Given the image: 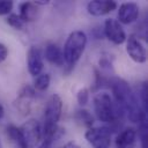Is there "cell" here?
<instances>
[{"label": "cell", "instance_id": "obj_17", "mask_svg": "<svg viewBox=\"0 0 148 148\" xmlns=\"http://www.w3.org/2000/svg\"><path fill=\"white\" fill-rule=\"evenodd\" d=\"M50 81H51L50 74H47V73H40L35 79L34 89L35 90H38V91H45L49 88V86H50Z\"/></svg>", "mask_w": 148, "mask_h": 148}, {"label": "cell", "instance_id": "obj_28", "mask_svg": "<svg viewBox=\"0 0 148 148\" xmlns=\"http://www.w3.org/2000/svg\"><path fill=\"white\" fill-rule=\"evenodd\" d=\"M3 113H5V110H3V106H2V104L0 103V119L3 117Z\"/></svg>", "mask_w": 148, "mask_h": 148}, {"label": "cell", "instance_id": "obj_15", "mask_svg": "<svg viewBox=\"0 0 148 148\" xmlns=\"http://www.w3.org/2000/svg\"><path fill=\"white\" fill-rule=\"evenodd\" d=\"M7 135L9 136V139L18 147V148H27L25 147V143L23 141V138H22V134H21V131H20V127L10 124L7 126Z\"/></svg>", "mask_w": 148, "mask_h": 148}, {"label": "cell", "instance_id": "obj_9", "mask_svg": "<svg viewBox=\"0 0 148 148\" xmlns=\"http://www.w3.org/2000/svg\"><path fill=\"white\" fill-rule=\"evenodd\" d=\"M140 8L135 2H124L119 6L117 17L120 24H130L138 20Z\"/></svg>", "mask_w": 148, "mask_h": 148}, {"label": "cell", "instance_id": "obj_18", "mask_svg": "<svg viewBox=\"0 0 148 148\" xmlns=\"http://www.w3.org/2000/svg\"><path fill=\"white\" fill-rule=\"evenodd\" d=\"M6 22L12 27L14 28L15 30H22L24 28V21L17 15V14H9L6 18Z\"/></svg>", "mask_w": 148, "mask_h": 148}, {"label": "cell", "instance_id": "obj_1", "mask_svg": "<svg viewBox=\"0 0 148 148\" xmlns=\"http://www.w3.org/2000/svg\"><path fill=\"white\" fill-rule=\"evenodd\" d=\"M92 103L97 118L103 123L113 124L118 121L125 113V111L113 102L110 94L104 91L95 95Z\"/></svg>", "mask_w": 148, "mask_h": 148}, {"label": "cell", "instance_id": "obj_12", "mask_svg": "<svg viewBox=\"0 0 148 148\" xmlns=\"http://www.w3.org/2000/svg\"><path fill=\"white\" fill-rule=\"evenodd\" d=\"M136 139V131L133 127L123 130L116 138V148H130Z\"/></svg>", "mask_w": 148, "mask_h": 148}, {"label": "cell", "instance_id": "obj_11", "mask_svg": "<svg viewBox=\"0 0 148 148\" xmlns=\"http://www.w3.org/2000/svg\"><path fill=\"white\" fill-rule=\"evenodd\" d=\"M117 6V2L113 0H92L88 2L87 10L92 16H102L114 10Z\"/></svg>", "mask_w": 148, "mask_h": 148}, {"label": "cell", "instance_id": "obj_27", "mask_svg": "<svg viewBox=\"0 0 148 148\" xmlns=\"http://www.w3.org/2000/svg\"><path fill=\"white\" fill-rule=\"evenodd\" d=\"M34 3L36 5V6H44V5H49L50 3V1H43V0H38V1H34Z\"/></svg>", "mask_w": 148, "mask_h": 148}, {"label": "cell", "instance_id": "obj_21", "mask_svg": "<svg viewBox=\"0 0 148 148\" xmlns=\"http://www.w3.org/2000/svg\"><path fill=\"white\" fill-rule=\"evenodd\" d=\"M13 9V1L0 0V15H8Z\"/></svg>", "mask_w": 148, "mask_h": 148}, {"label": "cell", "instance_id": "obj_24", "mask_svg": "<svg viewBox=\"0 0 148 148\" xmlns=\"http://www.w3.org/2000/svg\"><path fill=\"white\" fill-rule=\"evenodd\" d=\"M94 72H95V87H94V90H96V89H98V88L102 86V83H103V77H102L101 72H99L97 68H95Z\"/></svg>", "mask_w": 148, "mask_h": 148}, {"label": "cell", "instance_id": "obj_6", "mask_svg": "<svg viewBox=\"0 0 148 148\" xmlns=\"http://www.w3.org/2000/svg\"><path fill=\"white\" fill-rule=\"evenodd\" d=\"M62 111V101L59 95L53 94L46 102L44 109V123L45 124H58Z\"/></svg>", "mask_w": 148, "mask_h": 148}, {"label": "cell", "instance_id": "obj_16", "mask_svg": "<svg viewBox=\"0 0 148 148\" xmlns=\"http://www.w3.org/2000/svg\"><path fill=\"white\" fill-rule=\"evenodd\" d=\"M75 119L76 121H79L81 125L90 128L92 127V124H94V117L91 116V113L86 110V109H79L76 112H75Z\"/></svg>", "mask_w": 148, "mask_h": 148}, {"label": "cell", "instance_id": "obj_7", "mask_svg": "<svg viewBox=\"0 0 148 148\" xmlns=\"http://www.w3.org/2000/svg\"><path fill=\"white\" fill-rule=\"evenodd\" d=\"M35 97H36V90L34 89V87H31L29 84L23 86L20 89L17 97L14 102L15 108L22 114H28L31 110V104H32V101L35 99Z\"/></svg>", "mask_w": 148, "mask_h": 148}, {"label": "cell", "instance_id": "obj_14", "mask_svg": "<svg viewBox=\"0 0 148 148\" xmlns=\"http://www.w3.org/2000/svg\"><path fill=\"white\" fill-rule=\"evenodd\" d=\"M44 56L45 59L47 61H50L51 64L58 65V66H62L64 65V56H62V51L58 47L57 44L50 43L49 45H46L45 51H44Z\"/></svg>", "mask_w": 148, "mask_h": 148}, {"label": "cell", "instance_id": "obj_23", "mask_svg": "<svg viewBox=\"0 0 148 148\" xmlns=\"http://www.w3.org/2000/svg\"><path fill=\"white\" fill-rule=\"evenodd\" d=\"M53 141H54V140H52V139H50V138H42L40 142H39L35 148H51Z\"/></svg>", "mask_w": 148, "mask_h": 148}, {"label": "cell", "instance_id": "obj_19", "mask_svg": "<svg viewBox=\"0 0 148 148\" xmlns=\"http://www.w3.org/2000/svg\"><path fill=\"white\" fill-rule=\"evenodd\" d=\"M112 56H110L109 53H103L98 60V65L102 69H112V58H110Z\"/></svg>", "mask_w": 148, "mask_h": 148}, {"label": "cell", "instance_id": "obj_5", "mask_svg": "<svg viewBox=\"0 0 148 148\" xmlns=\"http://www.w3.org/2000/svg\"><path fill=\"white\" fill-rule=\"evenodd\" d=\"M104 36L112 42L113 44L120 45L126 42V32L123 28V25L114 18H108L104 22V29H103Z\"/></svg>", "mask_w": 148, "mask_h": 148}, {"label": "cell", "instance_id": "obj_3", "mask_svg": "<svg viewBox=\"0 0 148 148\" xmlns=\"http://www.w3.org/2000/svg\"><path fill=\"white\" fill-rule=\"evenodd\" d=\"M23 141L27 148H35L42 140V127L38 120L31 118L28 119L20 127Z\"/></svg>", "mask_w": 148, "mask_h": 148}, {"label": "cell", "instance_id": "obj_25", "mask_svg": "<svg viewBox=\"0 0 148 148\" xmlns=\"http://www.w3.org/2000/svg\"><path fill=\"white\" fill-rule=\"evenodd\" d=\"M8 56V49L3 43H0V62H2L3 60H6Z\"/></svg>", "mask_w": 148, "mask_h": 148}, {"label": "cell", "instance_id": "obj_29", "mask_svg": "<svg viewBox=\"0 0 148 148\" xmlns=\"http://www.w3.org/2000/svg\"><path fill=\"white\" fill-rule=\"evenodd\" d=\"M0 148H2V145H1V141H0Z\"/></svg>", "mask_w": 148, "mask_h": 148}, {"label": "cell", "instance_id": "obj_30", "mask_svg": "<svg viewBox=\"0 0 148 148\" xmlns=\"http://www.w3.org/2000/svg\"><path fill=\"white\" fill-rule=\"evenodd\" d=\"M103 148H110V147H103Z\"/></svg>", "mask_w": 148, "mask_h": 148}, {"label": "cell", "instance_id": "obj_2", "mask_svg": "<svg viewBox=\"0 0 148 148\" xmlns=\"http://www.w3.org/2000/svg\"><path fill=\"white\" fill-rule=\"evenodd\" d=\"M86 45H87V35L82 30L72 31L68 35L62 51L64 61L68 67L73 68L74 65L79 61V59L84 52Z\"/></svg>", "mask_w": 148, "mask_h": 148}, {"label": "cell", "instance_id": "obj_22", "mask_svg": "<svg viewBox=\"0 0 148 148\" xmlns=\"http://www.w3.org/2000/svg\"><path fill=\"white\" fill-rule=\"evenodd\" d=\"M147 91H148V88H147V83H142L141 86V89H140V97H141V101H142V109L145 111H147Z\"/></svg>", "mask_w": 148, "mask_h": 148}, {"label": "cell", "instance_id": "obj_20", "mask_svg": "<svg viewBox=\"0 0 148 148\" xmlns=\"http://www.w3.org/2000/svg\"><path fill=\"white\" fill-rule=\"evenodd\" d=\"M76 99L81 106L86 105L89 101V90L87 88H81L76 94Z\"/></svg>", "mask_w": 148, "mask_h": 148}, {"label": "cell", "instance_id": "obj_4", "mask_svg": "<svg viewBox=\"0 0 148 148\" xmlns=\"http://www.w3.org/2000/svg\"><path fill=\"white\" fill-rule=\"evenodd\" d=\"M84 138L95 148L110 147L111 130L109 127H90L86 132Z\"/></svg>", "mask_w": 148, "mask_h": 148}, {"label": "cell", "instance_id": "obj_13", "mask_svg": "<svg viewBox=\"0 0 148 148\" xmlns=\"http://www.w3.org/2000/svg\"><path fill=\"white\" fill-rule=\"evenodd\" d=\"M38 6H36L34 2H30V1H25V2H22L20 5V14L18 16L25 22H32L37 18L38 16Z\"/></svg>", "mask_w": 148, "mask_h": 148}, {"label": "cell", "instance_id": "obj_26", "mask_svg": "<svg viewBox=\"0 0 148 148\" xmlns=\"http://www.w3.org/2000/svg\"><path fill=\"white\" fill-rule=\"evenodd\" d=\"M62 148H81L76 142H74V141H69V142H67Z\"/></svg>", "mask_w": 148, "mask_h": 148}, {"label": "cell", "instance_id": "obj_10", "mask_svg": "<svg viewBox=\"0 0 148 148\" xmlns=\"http://www.w3.org/2000/svg\"><path fill=\"white\" fill-rule=\"evenodd\" d=\"M27 65L28 71L32 76L39 75L43 71L44 62H43V54L39 47L31 46L27 54Z\"/></svg>", "mask_w": 148, "mask_h": 148}, {"label": "cell", "instance_id": "obj_8", "mask_svg": "<svg viewBox=\"0 0 148 148\" xmlns=\"http://www.w3.org/2000/svg\"><path fill=\"white\" fill-rule=\"evenodd\" d=\"M126 51L133 61H135L138 64L146 62V60H147L146 49L136 36L130 35L126 38Z\"/></svg>", "mask_w": 148, "mask_h": 148}]
</instances>
